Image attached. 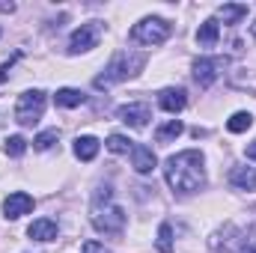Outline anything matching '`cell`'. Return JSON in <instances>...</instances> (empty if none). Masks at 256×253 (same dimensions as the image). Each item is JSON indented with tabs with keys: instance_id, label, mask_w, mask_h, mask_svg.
Masks as SVG:
<instances>
[{
	"instance_id": "6",
	"label": "cell",
	"mask_w": 256,
	"mask_h": 253,
	"mask_svg": "<svg viewBox=\"0 0 256 253\" xmlns=\"http://www.w3.org/2000/svg\"><path fill=\"white\" fill-rule=\"evenodd\" d=\"M98 36H102V27L98 21H86L80 24L72 36H68V54H86L98 45Z\"/></svg>"
},
{
	"instance_id": "25",
	"label": "cell",
	"mask_w": 256,
	"mask_h": 253,
	"mask_svg": "<svg viewBox=\"0 0 256 253\" xmlns=\"http://www.w3.org/2000/svg\"><path fill=\"white\" fill-rule=\"evenodd\" d=\"M80 253H108V250H104V248H102L98 242H86V244H84V250H80Z\"/></svg>"
},
{
	"instance_id": "3",
	"label": "cell",
	"mask_w": 256,
	"mask_h": 253,
	"mask_svg": "<svg viewBox=\"0 0 256 253\" xmlns=\"http://www.w3.org/2000/svg\"><path fill=\"white\" fill-rule=\"evenodd\" d=\"M143 66H146V54H140V51H116L114 60L104 68V74H98L92 80V86L96 90H110L114 84H122L128 78H134Z\"/></svg>"
},
{
	"instance_id": "13",
	"label": "cell",
	"mask_w": 256,
	"mask_h": 253,
	"mask_svg": "<svg viewBox=\"0 0 256 253\" xmlns=\"http://www.w3.org/2000/svg\"><path fill=\"white\" fill-rule=\"evenodd\" d=\"M98 149H102V143H98L92 134H84V137L74 140V155H78V161H92V158L98 155Z\"/></svg>"
},
{
	"instance_id": "24",
	"label": "cell",
	"mask_w": 256,
	"mask_h": 253,
	"mask_svg": "<svg viewBox=\"0 0 256 253\" xmlns=\"http://www.w3.org/2000/svg\"><path fill=\"white\" fill-rule=\"evenodd\" d=\"M18 57H21V54H15V57H12V60H9V63H3V66H0V84H3V80H6V78H9V68H12V63H15V60H18Z\"/></svg>"
},
{
	"instance_id": "8",
	"label": "cell",
	"mask_w": 256,
	"mask_h": 253,
	"mask_svg": "<svg viewBox=\"0 0 256 253\" xmlns=\"http://www.w3.org/2000/svg\"><path fill=\"white\" fill-rule=\"evenodd\" d=\"M116 116H120V122H126L128 128H146L149 126V120H152V110H149V104L146 102H131V104H122L120 110H116Z\"/></svg>"
},
{
	"instance_id": "23",
	"label": "cell",
	"mask_w": 256,
	"mask_h": 253,
	"mask_svg": "<svg viewBox=\"0 0 256 253\" xmlns=\"http://www.w3.org/2000/svg\"><path fill=\"white\" fill-rule=\"evenodd\" d=\"M27 152V140L21 137V134H12V137H6V155H12V158H21Z\"/></svg>"
},
{
	"instance_id": "19",
	"label": "cell",
	"mask_w": 256,
	"mask_h": 253,
	"mask_svg": "<svg viewBox=\"0 0 256 253\" xmlns=\"http://www.w3.org/2000/svg\"><path fill=\"white\" fill-rule=\"evenodd\" d=\"M250 126H254V116H250L248 110H238V114H232V116L226 120V128H230L232 134H242V131H248Z\"/></svg>"
},
{
	"instance_id": "14",
	"label": "cell",
	"mask_w": 256,
	"mask_h": 253,
	"mask_svg": "<svg viewBox=\"0 0 256 253\" xmlns=\"http://www.w3.org/2000/svg\"><path fill=\"white\" fill-rule=\"evenodd\" d=\"M218 36H220V24H218V18L202 21V24H200V30H196V42H200L202 48L218 45Z\"/></svg>"
},
{
	"instance_id": "16",
	"label": "cell",
	"mask_w": 256,
	"mask_h": 253,
	"mask_svg": "<svg viewBox=\"0 0 256 253\" xmlns=\"http://www.w3.org/2000/svg\"><path fill=\"white\" fill-rule=\"evenodd\" d=\"M218 18H220L224 24H238L242 18H248V6H244V3H224V6L218 9Z\"/></svg>"
},
{
	"instance_id": "9",
	"label": "cell",
	"mask_w": 256,
	"mask_h": 253,
	"mask_svg": "<svg viewBox=\"0 0 256 253\" xmlns=\"http://www.w3.org/2000/svg\"><path fill=\"white\" fill-rule=\"evenodd\" d=\"M33 196L30 194H24V190H15V194H9L6 200H3V214L9 218V220H18V218H24V214H30L33 212Z\"/></svg>"
},
{
	"instance_id": "1",
	"label": "cell",
	"mask_w": 256,
	"mask_h": 253,
	"mask_svg": "<svg viewBox=\"0 0 256 253\" xmlns=\"http://www.w3.org/2000/svg\"><path fill=\"white\" fill-rule=\"evenodd\" d=\"M167 185L176 194H194L206 185V158L200 149H185L179 155H170L164 164Z\"/></svg>"
},
{
	"instance_id": "22",
	"label": "cell",
	"mask_w": 256,
	"mask_h": 253,
	"mask_svg": "<svg viewBox=\"0 0 256 253\" xmlns=\"http://www.w3.org/2000/svg\"><path fill=\"white\" fill-rule=\"evenodd\" d=\"M158 250L173 253V226H170V224H161V226H158Z\"/></svg>"
},
{
	"instance_id": "10",
	"label": "cell",
	"mask_w": 256,
	"mask_h": 253,
	"mask_svg": "<svg viewBox=\"0 0 256 253\" xmlns=\"http://www.w3.org/2000/svg\"><path fill=\"white\" fill-rule=\"evenodd\" d=\"M158 104H161V110H167V114H179V110H185V104H188V92H185L182 86H167V90L158 92Z\"/></svg>"
},
{
	"instance_id": "12",
	"label": "cell",
	"mask_w": 256,
	"mask_h": 253,
	"mask_svg": "<svg viewBox=\"0 0 256 253\" xmlns=\"http://www.w3.org/2000/svg\"><path fill=\"white\" fill-rule=\"evenodd\" d=\"M27 236L36 238V242H54V238L60 236V226H57V220H51V218H39V220H33V224L27 226Z\"/></svg>"
},
{
	"instance_id": "2",
	"label": "cell",
	"mask_w": 256,
	"mask_h": 253,
	"mask_svg": "<svg viewBox=\"0 0 256 253\" xmlns=\"http://www.w3.org/2000/svg\"><path fill=\"white\" fill-rule=\"evenodd\" d=\"M92 226L96 232H104V236H122L126 230V208L114 206L110 185L98 188L92 196Z\"/></svg>"
},
{
	"instance_id": "26",
	"label": "cell",
	"mask_w": 256,
	"mask_h": 253,
	"mask_svg": "<svg viewBox=\"0 0 256 253\" xmlns=\"http://www.w3.org/2000/svg\"><path fill=\"white\" fill-rule=\"evenodd\" d=\"M248 158L256 161V140H254V143H248Z\"/></svg>"
},
{
	"instance_id": "11",
	"label": "cell",
	"mask_w": 256,
	"mask_h": 253,
	"mask_svg": "<svg viewBox=\"0 0 256 253\" xmlns=\"http://www.w3.org/2000/svg\"><path fill=\"white\" fill-rule=\"evenodd\" d=\"M131 167H134L140 176H149V173L158 167V158H155V152H152L149 146L134 143V149H131Z\"/></svg>"
},
{
	"instance_id": "20",
	"label": "cell",
	"mask_w": 256,
	"mask_h": 253,
	"mask_svg": "<svg viewBox=\"0 0 256 253\" xmlns=\"http://www.w3.org/2000/svg\"><path fill=\"white\" fill-rule=\"evenodd\" d=\"M104 146H108L114 155H126V152H131V149H134V140H128V137H122V134H110Z\"/></svg>"
},
{
	"instance_id": "17",
	"label": "cell",
	"mask_w": 256,
	"mask_h": 253,
	"mask_svg": "<svg viewBox=\"0 0 256 253\" xmlns=\"http://www.w3.org/2000/svg\"><path fill=\"white\" fill-rule=\"evenodd\" d=\"M54 102H57V108H80V104L86 102V96H84L80 90H72V86H63V90H57Z\"/></svg>"
},
{
	"instance_id": "27",
	"label": "cell",
	"mask_w": 256,
	"mask_h": 253,
	"mask_svg": "<svg viewBox=\"0 0 256 253\" xmlns=\"http://www.w3.org/2000/svg\"><path fill=\"white\" fill-rule=\"evenodd\" d=\"M0 12H15V3H0Z\"/></svg>"
},
{
	"instance_id": "7",
	"label": "cell",
	"mask_w": 256,
	"mask_h": 253,
	"mask_svg": "<svg viewBox=\"0 0 256 253\" xmlns=\"http://www.w3.org/2000/svg\"><path fill=\"white\" fill-rule=\"evenodd\" d=\"M226 66H230L226 57H200V60L194 63V80H196L200 86H212V84L224 74Z\"/></svg>"
},
{
	"instance_id": "21",
	"label": "cell",
	"mask_w": 256,
	"mask_h": 253,
	"mask_svg": "<svg viewBox=\"0 0 256 253\" xmlns=\"http://www.w3.org/2000/svg\"><path fill=\"white\" fill-rule=\"evenodd\" d=\"M57 140H60V131H57V128H48V131H42V134L33 140V149H36V152H48Z\"/></svg>"
},
{
	"instance_id": "28",
	"label": "cell",
	"mask_w": 256,
	"mask_h": 253,
	"mask_svg": "<svg viewBox=\"0 0 256 253\" xmlns=\"http://www.w3.org/2000/svg\"><path fill=\"white\" fill-rule=\"evenodd\" d=\"M250 33H254V36H256V21H254V24H250Z\"/></svg>"
},
{
	"instance_id": "18",
	"label": "cell",
	"mask_w": 256,
	"mask_h": 253,
	"mask_svg": "<svg viewBox=\"0 0 256 253\" xmlns=\"http://www.w3.org/2000/svg\"><path fill=\"white\" fill-rule=\"evenodd\" d=\"M182 131H185L182 120H167L164 126H158V131H155V140H158V143H170V140H176Z\"/></svg>"
},
{
	"instance_id": "5",
	"label": "cell",
	"mask_w": 256,
	"mask_h": 253,
	"mask_svg": "<svg viewBox=\"0 0 256 253\" xmlns=\"http://www.w3.org/2000/svg\"><path fill=\"white\" fill-rule=\"evenodd\" d=\"M45 92L42 90H27L18 96V104H15V122L18 126H36L45 114Z\"/></svg>"
},
{
	"instance_id": "15",
	"label": "cell",
	"mask_w": 256,
	"mask_h": 253,
	"mask_svg": "<svg viewBox=\"0 0 256 253\" xmlns=\"http://www.w3.org/2000/svg\"><path fill=\"white\" fill-rule=\"evenodd\" d=\"M230 182L242 190H256V167H236L230 173Z\"/></svg>"
},
{
	"instance_id": "4",
	"label": "cell",
	"mask_w": 256,
	"mask_h": 253,
	"mask_svg": "<svg viewBox=\"0 0 256 253\" xmlns=\"http://www.w3.org/2000/svg\"><path fill=\"white\" fill-rule=\"evenodd\" d=\"M170 33H173V24L170 21H164V18H143V21H137L134 27H131V39L137 42V45H161V42H167L170 39Z\"/></svg>"
},
{
	"instance_id": "29",
	"label": "cell",
	"mask_w": 256,
	"mask_h": 253,
	"mask_svg": "<svg viewBox=\"0 0 256 253\" xmlns=\"http://www.w3.org/2000/svg\"><path fill=\"white\" fill-rule=\"evenodd\" d=\"M244 253H256V248H254V250H244Z\"/></svg>"
}]
</instances>
